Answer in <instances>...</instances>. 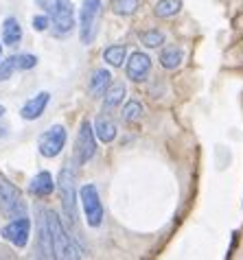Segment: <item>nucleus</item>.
Instances as JSON below:
<instances>
[{"instance_id":"a211bd4d","label":"nucleus","mask_w":243,"mask_h":260,"mask_svg":"<svg viewBox=\"0 0 243 260\" xmlns=\"http://www.w3.org/2000/svg\"><path fill=\"white\" fill-rule=\"evenodd\" d=\"M184 61V50L180 46H167L160 53V66L167 70H175L180 68V63Z\"/></svg>"},{"instance_id":"dca6fc26","label":"nucleus","mask_w":243,"mask_h":260,"mask_svg":"<svg viewBox=\"0 0 243 260\" xmlns=\"http://www.w3.org/2000/svg\"><path fill=\"white\" fill-rule=\"evenodd\" d=\"M125 83H110V88L105 90L103 94V112L110 114L112 110H116V107L123 103L125 99Z\"/></svg>"},{"instance_id":"412c9836","label":"nucleus","mask_w":243,"mask_h":260,"mask_svg":"<svg viewBox=\"0 0 243 260\" xmlns=\"http://www.w3.org/2000/svg\"><path fill=\"white\" fill-rule=\"evenodd\" d=\"M142 5V0H112V11L116 16H132L138 11V7Z\"/></svg>"},{"instance_id":"6ab92c4d","label":"nucleus","mask_w":243,"mask_h":260,"mask_svg":"<svg viewBox=\"0 0 243 260\" xmlns=\"http://www.w3.org/2000/svg\"><path fill=\"white\" fill-rule=\"evenodd\" d=\"M103 59L114 68L123 66V61H127V48L123 44H112L103 50Z\"/></svg>"},{"instance_id":"393cba45","label":"nucleus","mask_w":243,"mask_h":260,"mask_svg":"<svg viewBox=\"0 0 243 260\" xmlns=\"http://www.w3.org/2000/svg\"><path fill=\"white\" fill-rule=\"evenodd\" d=\"M31 24H33V28L38 33H44L48 26H51V18L46 16V13H42V16H33V20H31Z\"/></svg>"},{"instance_id":"20e7f679","label":"nucleus","mask_w":243,"mask_h":260,"mask_svg":"<svg viewBox=\"0 0 243 260\" xmlns=\"http://www.w3.org/2000/svg\"><path fill=\"white\" fill-rule=\"evenodd\" d=\"M101 13H103L101 0H81V9H79V40H81V44L90 46L92 42H95Z\"/></svg>"},{"instance_id":"aec40b11","label":"nucleus","mask_w":243,"mask_h":260,"mask_svg":"<svg viewBox=\"0 0 243 260\" xmlns=\"http://www.w3.org/2000/svg\"><path fill=\"white\" fill-rule=\"evenodd\" d=\"M182 11V0H158L154 7V13L158 18H173Z\"/></svg>"},{"instance_id":"b1692460","label":"nucleus","mask_w":243,"mask_h":260,"mask_svg":"<svg viewBox=\"0 0 243 260\" xmlns=\"http://www.w3.org/2000/svg\"><path fill=\"white\" fill-rule=\"evenodd\" d=\"M142 116V105L138 101H127L125 107H123V120L127 122H136Z\"/></svg>"},{"instance_id":"f8f14e48","label":"nucleus","mask_w":243,"mask_h":260,"mask_svg":"<svg viewBox=\"0 0 243 260\" xmlns=\"http://www.w3.org/2000/svg\"><path fill=\"white\" fill-rule=\"evenodd\" d=\"M55 188H57V184L53 182V175L48 171H40L38 175L31 179V184H28V192L35 194V197H40V199L53 194Z\"/></svg>"},{"instance_id":"5701e85b","label":"nucleus","mask_w":243,"mask_h":260,"mask_svg":"<svg viewBox=\"0 0 243 260\" xmlns=\"http://www.w3.org/2000/svg\"><path fill=\"white\" fill-rule=\"evenodd\" d=\"M11 61H13V68H16V70H31V68L38 66V57H35V55H28V53L13 55Z\"/></svg>"},{"instance_id":"39448f33","label":"nucleus","mask_w":243,"mask_h":260,"mask_svg":"<svg viewBox=\"0 0 243 260\" xmlns=\"http://www.w3.org/2000/svg\"><path fill=\"white\" fill-rule=\"evenodd\" d=\"M0 212H3L7 219L26 216V201L22 199V192L5 175H0Z\"/></svg>"},{"instance_id":"f03ea898","label":"nucleus","mask_w":243,"mask_h":260,"mask_svg":"<svg viewBox=\"0 0 243 260\" xmlns=\"http://www.w3.org/2000/svg\"><path fill=\"white\" fill-rule=\"evenodd\" d=\"M46 223H48V234H51V247H53V258L59 260H79L83 254L75 247L73 238L68 236L66 228L59 219V214L53 210H46Z\"/></svg>"},{"instance_id":"ddd939ff","label":"nucleus","mask_w":243,"mask_h":260,"mask_svg":"<svg viewBox=\"0 0 243 260\" xmlns=\"http://www.w3.org/2000/svg\"><path fill=\"white\" fill-rule=\"evenodd\" d=\"M38 245H40V258H53V247H51V234H48V223H46V210L38 212Z\"/></svg>"},{"instance_id":"9d476101","label":"nucleus","mask_w":243,"mask_h":260,"mask_svg":"<svg viewBox=\"0 0 243 260\" xmlns=\"http://www.w3.org/2000/svg\"><path fill=\"white\" fill-rule=\"evenodd\" d=\"M125 72H127V79H132V81H136V83L145 81V79L149 77V72H151V57H149L147 53L136 50L125 63Z\"/></svg>"},{"instance_id":"0eeeda50","label":"nucleus","mask_w":243,"mask_h":260,"mask_svg":"<svg viewBox=\"0 0 243 260\" xmlns=\"http://www.w3.org/2000/svg\"><path fill=\"white\" fill-rule=\"evenodd\" d=\"M97 153V134L90 120H81L79 132L75 140V162L77 164H88Z\"/></svg>"},{"instance_id":"2eb2a0df","label":"nucleus","mask_w":243,"mask_h":260,"mask_svg":"<svg viewBox=\"0 0 243 260\" xmlns=\"http://www.w3.org/2000/svg\"><path fill=\"white\" fill-rule=\"evenodd\" d=\"M22 40V24H20L18 18H5L3 20V42L7 46H16Z\"/></svg>"},{"instance_id":"9b49d317","label":"nucleus","mask_w":243,"mask_h":260,"mask_svg":"<svg viewBox=\"0 0 243 260\" xmlns=\"http://www.w3.org/2000/svg\"><path fill=\"white\" fill-rule=\"evenodd\" d=\"M48 101H51V94H48V92H38L33 99H28L26 103L22 105L20 116H22L24 120H38L42 114H44Z\"/></svg>"},{"instance_id":"1a4fd4ad","label":"nucleus","mask_w":243,"mask_h":260,"mask_svg":"<svg viewBox=\"0 0 243 260\" xmlns=\"http://www.w3.org/2000/svg\"><path fill=\"white\" fill-rule=\"evenodd\" d=\"M0 236H3L7 243H11L13 247H18V249L26 247L28 236H31V221H28V216L11 219L7 225H3V230H0Z\"/></svg>"},{"instance_id":"4be33fe9","label":"nucleus","mask_w":243,"mask_h":260,"mask_svg":"<svg viewBox=\"0 0 243 260\" xmlns=\"http://www.w3.org/2000/svg\"><path fill=\"white\" fill-rule=\"evenodd\" d=\"M140 42H142V46H147V48H158L164 44V33L162 31H145V33H140Z\"/></svg>"},{"instance_id":"6e6552de","label":"nucleus","mask_w":243,"mask_h":260,"mask_svg":"<svg viewBox=\"0 0 243 260\" xmlns=\"http://www.w3.org/2000/svg\"><path fill=\"white\" fill-rule=\"evenodd\" d=\"M66 140H68L66 127L64 125H51L44 134L40 136L38 149L44 157H57L64 151V147H66Z\"/></svg>"},{"instance_id":"423d86ee","label":"nucleus","mask_w":243,"mask_h":260,"mask_svg":"<svg viewBox=\"0 0 243 260\" xmlns=\"http://www.w3.org/2000/svg\"><path fill=\"white\" fill-rule=\"evenodd\" d=\"M79 201H81V208H83V216H85V223L90 228H99L103 223V204H101V197H99V190L95 184H83L81 190H79Z\"/></svg>"},{"instance_id":"f3484780","label":"nucleus","mask_w":243,"mask_h":260,"mask_svg":"<svg viewBox=\"0 0 243 260\" xmlns=\"http://www.w3.org/2000/svg\"><path fill=\"white\" fill-rule=\"evenodd\" d=\"M110 83H112L110 70H105V68L95 70L92 72V77H90V94L92 96H103L105 90L110 88Z\"/></svg>"},{"instance_id":"c85d7f7f","label":"nucleus","mask_w":243,"mask_h":260,"mask_svg":"<svg viewBox=\"0 0 243 260\" xmlns=\"http://www.w3.org/2000/svg\"><path fill=\"white\" fill-rule=\"evenodd\" d=\"M0 138H3V129H0Z\"/></svg>"},{"instance_id":"f257e3e1","label":"nucleus","mask_w":243,"mask_h":260,"mask_svg":"<svg viewBox=\"0 0 243 260\" xmlns=\"http://www.w3.org/2000/svg\"><path fill=\"white\" fill-rule=\"evenodd\" d=\"M57 190H59L62 197V208H64V216L70 225H77V219H79V212H77V201H79V194H77V162H68L62 166L59 177H57Z\"/></svg>"},{"instance_id":"cd10ccee","label":"nucleus","mask_w":243,"mask_h":260,"mask_svg":"<svg viewBox=\"0 0 243 260\" xmlns=\"http://www.w3.org/2000/svg\"><path fill=\"white\" fill-rule=\"evenodd\" d=\"M0 55H3V44H0Z\"/></svg>"},{"instance_id":"4468645a","label":"nucleus","mask_w":243,"mask_h":260,"mask_svg":"<svg viewBox=\"0 0 243 260\" xmlns=\"http://www.w3.org/2000/svg\"><path fill=\"white\" fill-rule=\"evenodd\" d=\"M92 127H95L97 140H101V142H105V144H110L114 138H116V132H118V129H116V122H114L105 112L97 118V122H95Z\"/></svg>"},{"instance_id":"bb28decb","label":"nucleus","mask_w":243,"mask_h":260,"mask_svg":"<svg viewBox=\"0 0 243 260\" xmlns=\"http://www.w3.org/2000/svg\"><path fill=\"white\" fill-rule=\"evenodd\" d=\"M3 114H5V105H0V116H3Z\"/></svg>"},{"instance_id":"a878e982","label":"nucleus","mask_w":243,"mask_h":260,"mask_svg":"<svg viewBox=\"0 0 243 260\" xmlns=\"http://www.w3.org/2000/svg\"><path fill=\"white\" fill-rule=\"evenodd\" d=\"M13 72H16V68H13L11 57H9V59H5V61H0V81H7Z\"/></svg>"},{"instance_id":"7ed1b4c3","label":"nucleus","mask_w":243,"mask_h":260,"mask_svg":"<svg viewBox=\"0 0 243 260\" xmlns=\"http://www.w3.org/2000/svg\"><path fill=\"white\" fill-rule=\"evenodd\" d=\"M38 7L51 18L57 33H68L75 26V7L70 0H38Z\"/></svg>"}]
</instances>
